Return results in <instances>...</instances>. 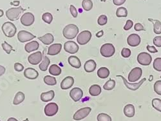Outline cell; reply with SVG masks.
<instances>
[{
	"label": "cell",
	"mask_w": 161,
	"mask_h": 121,
	"mask_svg": "<svg viewBox=\"0 0 161 121\" xmlns=\"http://www.w3.org/2000/svg\"><path fill=\"white\" fill-rule=\"evenodd\" d=\"M78 26L74 24L66 25L63 30V35L67 39H74L79 33Z\"/></svg>",
	"instance_id": "cell-1"
},
{
	"label": "cell",
	"mask_w": 161,
	"mask_h": 121,
	"mask_svg": "<svg viewBox=\"0 0 161 121\" xmlns=\"http://www.w3.org/2000/svg\"><path fill=\"white\" fill-rule=\"evenodd\" d=\"M25 9H23L21 7L10 8L6 11V16L12 21L18 20L20 17L21 13Z\"/></svg>",
	"instance_id": "cell-2"
},
{
	"label": "cell",
	"mask_w": 161,
	"mask_h": 121,
	"mask_svg": "<svg viewBox=\"0 0 161 121\" xmlns=\"http://www.w3.org/2000/svg\"><path fill=\"white\" fill-rule=\"evenodd\" d=\"M2 30L4 34V35L7 37H14L17 31V29L14 24L12 22L8 21L3 23L2 26Z\"/></svg>",
	"instance_id": "cell-3"
},
{
	"label": "cell",
	"mask_w": 161,
	"mask_h": 121,
	"mask_svg": "<svg viewBox=\"0 0 161 121\" xmlns=\"http://www.w3.org/2000/svg\"><path fill=\"white\" fill-rule=\"evenodd\" d=\"M101 54L104 58H110L114 55L115 48L111 43H106L103 45L100 49Z\"/></svg>",
	"instance_id": "cell-4"
},
{
	"label": "cell",
	"mask_w": 161,
	"mask_h": 121,
	"mask_svg": "<svg viewBox=\"0 0 161 121\" xmlns=\"http://www.w3.org/2000/svg\"><path fill=\"white\" fill-rule=\"evenodd\" d=\"M92 38V33L88 30H84L79 34L77 37V41L80 45L87 44Z\"/></svg>",
	"instance_id": "cell-5"
},
{
	"label": "cell",
	"mask_w": 161,
	"mask_h": 121,
	"mask_svg": "<svg viewBox=\"0 0 161 121\" xmlns=\"http://www.w3.org/2000/svg\"><path fill=\"white\" fill-rule=\"evenodd\" d=\"M142 74V70L139 67H136L128 74V80L130 83L136 82L139 80Z\"/></svg>",
	"instance_id": "cell-6"
},
{
	"label": "cell",
	"mask_w": 161,
	"mask_h": 121,
	"mask_svg": "<svg viewBox=\"0 0 161 121\" xmlns=\"http://www.w3.org/2000/svg\"><path fill=\"white\" fill-rule=\"evenodd\" d=\"M92 109L90 107H85L77 110L73 116L75 120H80L86 118L91 112Z\"/></svg>",
	"instance_id": "cell-7"
},
{
	"label": "cell",
	"mask_w": 161,
	"mask_h": 121,
	"mask_svg": "<svg viewBox=\"0 0 161 121\" xmlns=\"http://www.w3.org/2000/svg\"><path fill=\"white\" fill-rule=\"evenodd\" d=\"M152 61V56L146 52H141L137 56L138 63L142 66H149Z\"/></svg>",
	"instance_id": "cell-8"
},
{
	"label": "cell",
	"mask_w": 161,
	"mask_h": 121,
	"mask_svg": "<svg viewBox=\"0 0 161 121\" xmlns=\"http://www.w3.org/2000/svg\"><path fill=\"white\" fill-rule=\"evenodd\" d=\"M59 110L58 105L55 102H50L46 105L45 107V113L48 117H52L55 115Z\"/></svg>",
	"instance_id": "cell-9"
},
{
	"label": "cell",
	"mask_w": 161,
	"mask_h": 121,
	"mask_svg": "<svg viewBox=\"0 0 161 121\" xmlns=\"http://www.w3.org/2000/svg\"><path fill=\"white\" fill-rule=\"evenodd\" d=\"M36 38V36L31 32L25 30H21L18 34V39L21 43H26L30 41L31 40Z\"/></svg>",
	"instance_id": "cell-10"
},
{
	"label": "cell",
	"mask_w": 161,
	"mask_h": 121,
	"mask_svg": "<svg viewBox=\"0 0 161 121\" xmlns=\"http://www.w3.org/2000/svg\"><path fill=\"white\" fill-rule=\"evenodd\" d=\"M21 23L23 26H29L32 25L35 20V17L31 12H26L21 18Z\"/></svg>",
	"instance_id": "cell-11"
},
{
	"label": "cell",
	"mask_w": 161,
	"mask_h": 121,
	"mask_svg": "<svg viewBox=\"0 0 161 121\" xmlns=\"http://www.w3.org/2000/svg\"><path fill=\"white\" fill-rule=\"evenodd\" d=\"M117 77H119L123 79V81L124 84L126 86V88L132 91H136V90H138L140 88V86H141V85L144 83V81H146V78H143L139 83L132 84V83L128 82L126 79L123 75H117Z\"/></svg>",
	"instance_id": "cell-12"
},
{
	"label": "cell",
	"mask_w": 161,
	"mask_h": 121,
	"mask_svg": "<svg viewBox=\"0 0 161 121\" xmlns=\"http://www.w3.org/2000/svg\"><path fill=\"white\" fill-rule=\"evenodd\" d=\"M79 45L76 43L72 41H66L64 45V50L70 54H74L76 53L79 50Z\"/></svg>",
	"instance_id": "cell-13"
},
{
	"label": "cell",
	"mask_w": 161,
	"mask_h": 121,
	"mask_svg": "<svg viewBox=\"0 0 161 121\" xmlns=\"http://www.w3.org/2000/svg\"><path fill=\"white\" fill-rule=\"evenodd\" d=\"M141 42V37L136 34H132L128 37L127 43L128 44L132 47H136L140 45Z\"/></svg>",
	"instance_id": "cell-14"
},
{
	"label": "cell",
	"mask_w": 161,
	"mask_h": 121,
	"mask_svg": "<svg viewBox=\"0 0 161 121\" xmlns=\"http://www.w3.org/2000/svg\"><path fill=\"white\" fill-rule=\"evenodd\" d=\"M70 96L74 102H78L82 99L83 91L79 88H74L70 92Z\"/></svg>",
	"instance_id": "cell-15"
},
{
	"label": "cell",
	"mask_w": 161,
	"mask_h": 121,
	"mask_svg": "<svg viewBox=\"0 0 161 121\" xmlns=\"http://www.w3.org/2000/svg\"><path fill=\"white\" fill-rule=\"evenodd\" d=\"M43 56L41 52H37L30 55L28 58V61L30 64L32 65H37L42 61Z\"/></svg>",
	"instance_id": "cell-16"
},
{
	"label": "cell",
	"mask_w": 161,
	"mask_h": 121,
	"mask_svg": "<svg viewBox=\"0 0 161 121\" xmlns=\"http://www.w3.org/2000/svg\"><path fill=\"white\" fill-rule=\"evenodd\" d=\"M62 48V45L60 43H56L50 45L48 47L47 54L48 56H56L61 52Z\"/></svg>",
	"instance_id": "cell-17"
},
{
	"label": "cell",
	"mask_w": 161,
	"mask_h": 121,
	"mask_svg": "<svg viewBox=\"0 0 161 121\" xmlns=\"http://www.w3.org/2000/svg\"><path fill=\"white\" fill-rule=\"evenodd\" d=\"M74 84V79L71 76L65 77L61 83V88L62 90H68Z\"/></svg>",
	"instance_id": "cell-18"
},
{
	"label": "cell",
	"mask_w": 161,
	"mask_h": 121,
	"mask_svg": "<svg viewBox=\"0 0 161 121\" xmlns=\"http://www.w3.org/2000/svg\"><path fill=\"white\" fill-rule=\"evenodd\" d=\"M24 76L28 79L34 80L39 76V73L32 68H27L24 71Z\"/></svg>",
	"instance_id": "cell-19"
},
{
	"label": "cell",
	"mask_w": 161,
	"mask_h": 121,
	"mask_svg": "<svg viewBox=\"0 0 161 121\" xmlns=\"http://www.w3.org/2000/svg\"><path fill=\"white\" fill-rule=\"evenodd\" d=\"M37 39L45 45H50L54 41V37H53L52 34L50 33L46 34L45 35L41 37H38Z\"/></svg>",
	"instance_id": "cell-20"
},
{
	"label": "cell",
	"mask_w": 161,
	"mask_h": 121,
	"mask_svg": "<svg viewBox=\"0 0 161 121\" xmlns=\"http://www.w3.org/2000/svg\"><path fill=\"white\" fill-rule=\"evenodd\" d=\"M96 67H97V64L95 61L90 59L87 61L85 63L84 66V69L86 72L91 73L96 69Z\"/></svg>",
	"instance_id": "cell-21"
},
{
	"label": "cell",
	"mask_w": 161,
	"mask_h": 121,
	"mask_svg": "<svg viewBox=\"0 0 161 121\" xmlns=\"http://www.w3.org/2000/svg\"><path fill=\"white\" fill-rule=\"evenodd\" d=\"M55 96L54 91L50 90L47 92H44L41 94V100L43 102H49L51 101Z\"/></svg>",
	"instance_id": "cell-22"
},
{
	"label": "cell",
	"mask_w": 161,
	"mask_h": 121,
	"mask_svg": "<svg viewBox=\"0 0 161 121\" xmlns=\"http://www.w3.org/2000/svg\"><path fill=\"white\" fill-rule=\"evenodd\" d=\"M135 113H136V109L133 105L130 104L125 106V107H124V114L127 117L131 118L135 115Z\"/></svg>",
	"instance_id": "cell-23"
},
{
	"label": "cell",
	"mask_w": 161,
	"mask_h": 121,
	"mask_svg": "<svg viewBox=\"0 0 161 121\" xmlns=\"http://www.w3.org/2000/svg\"><path fill=\"white\" fill-rule=\"evenodd\" d=\"M39 47V44L37 41H32L30 43H28L27 44H26L25 46V50L26 52L31 53L33 51L37 50V49Z\"/></svg>",
	"instance_id": "cell-24"
},
{
	"label": "cell",
	"mask_w": 161,
	"mask_h": 121,
	"mask_svg": "<svg viewBox=\"0 0 161 121\" xmlns=\"http://www.w3.org/2000/svg\"><path fill=\"white\" fill-rule=\"evenodd\" d=\"M68 62L71 66L77 69H79L81 66V63H80V59L75 56H70L68 59Z\"/></svg>",
	"instance_id": "cell-25"
},
{
	"label": "cell",
	"mask_w": 161,
	"mask_h": 121,
	"mask_svg": "<svg viewBox=\"0 0 161 121\" xmlns=\"http://www.w3.org/2000/svg\"><path fill=\"white\" fill-rule=\"evenodd\" d=\"M101 93V88L98 85H93L89 88V93L93 97L99 96Z\"/></svg>",
	"instance_id": "cell-26"
},
{
	"label": "cell",
	"mask_w": 161,
	"mask_h": 121,
	"mask_svg": "<svg viewBox=\"0 0 161 121\" xmlns=\"http://www.w3.org/2000/svg\"><path fill=\"white\" fill-rule=\"evenodd\" d=\"M148 20L153 23V31L156 34H161V22L158 19H153L149 18Z\"/></svg>",
	"instance_id": "cell-27"
},
{
	"label": "cell",
	"mask_w": 161,
	"mask_h": 121,
	"mask_svg": "<svg viewBox=\"0 0 161 121\" xmlns=\"http://www.w3.org/2000/svg\"><path fill=\"white\" fill-rule=\"evenodd\" d=\"M49 73L53 76H58L61 74V69L57 64H52L49 68Z\"/></svg>",
	"instance_id": "cell-28"
},
{
	"label": "cell",
	"mask_w": 161,
	"mask_h": 121,
	"mask_svg": "<svg viewBox=\"0 0 161 121\" xmlns=\"http://www.w3.org/2000/svg\"><path fill=\"white\" fill-rule=\"evenodd\" d=\"M110 70L106 67H101L97 71V75L99 78L106 79L110 75Z\"/></svg>",
	"instance_id": "cell-29"
},
{
	"label": "cell",
	"mask_w": 161,
	"mask_h": 121,
	"mask_svg": "<svg viewBox=\"0 0 161 121\" xmlns=\"http://www.w3.org/2000/svg\"><path fill=\"white\" fill-rule=\"evenodd\" d=\"M25 94L22 91H18L14 97V101H13V104L14 105H18L21 104L25 100Z\"/></svg>",
	"instance_id": "cell-30"
},
{
	"label": "cell",
	"mask_w": 161,
	"mask_h": 121,
	"mask_svg": "<svg viewBox=\"0 0 161 121\" xmlns=\"http://www.w3.org/2000/svg\"><path fill=\"white\" fill-rule=\"evenodd\" d=\"M50 61L48 58V57L45 56V58H44L43 60L42 61V63L40 64L39 66V69L41 70L42 71H43V72L47 71V69H48V66L50 64Z\"/></svg>",
	"instance_id": "cell-31"
},
{
	"label": "cell",
	"mask_w": 161,
	"mask_h": 121,
	"mask_svg": "<svg viewBox=\"0 0 161 121\" xmlns=\"http://www.w3.org/2000/svg\"><path fill=\"white\" fill-rule=\"evenodd\" d=\"M43 80L45 83L48 86H54L57 84L56 79L54 77H52V76L46 75L44 77Z\"/></svg>",
	"instance_id": "cell-32"
},
{
	"label": "cell",
	"mask_w": 161,
	"mask_h": 121,
	"mask_svg": "<svg viewBox=\"0 0 161 121\" xmlns=\"http://www.w3.org/2000/svg\"><path fill=\"white\" fill-rule=\"evenodd\" d=\"M116 16L118 18H126L128 16V10L125 7H119L116 11Z\"/></svg>",
	"instance_id": "cell-33"
},
{
	"label": "cell",
	"mask_w": 161,
	"mask_h": 121,
	"mask_svg": "<svg viewBox=\"0 0 161 121\" xmlns=\"http://www.w3.org/2000/svg\"><path fill=\"white\" fill-rule=\"evenodd\" d=\"M115 86V81L114 80L110 79L103 86V88L105 90H112Z\"/></svg>",
	"instance_id": "cell-34"
},
{
	"label": "cell",
	"mask_w": 161,
	"mask_h": 121,
	"mask_svg": "<svg viewBox=\"0 0 161 121\" xmlns=\"http://www.w3.org/2000/svg\"><path fill=\"white\" fill-rule=\"evenodd\" d=\"M82 7L85 11H90L93 7V2L91 0H83Z\"/></svg>",
	"instance_id": "cell-35"
},
{
	"label": "cell",
	"mask_w": 161,
	"mask_h": 121,
	"mask_svg": "<svg viewBox=\"0 0 161 121\" xmlns=\"http://www.w3.org/2000/svg\"><path fill=\"white\" fill-rule=\"evenodd\" d=\"M152 104L154 109L158 111L159 112H161V99L157 98L153 99L152 100Z\"/></svg>",
	"instance_id": "cell-36"
},
{
	"label": "cell",
	"mask_w": 161,
	"mask_h": 121,
	"mask_svg": "<svg viewBox=\"0 0 161 121\" xmlns=\"http://www.w3.org/2000/svg\"><path fill=\"white\" fill-rule=\"evenodd\" d=\"M42 19L44 22H45L48 24H50L53 20V16L52 14H50V13L46 12V13H45V14H43Z\"/></svg>",
	"instance_id": "cell-37"
},
{
	"label": "cell",
	"mask_w": 161,
	"mask_h": 121,
	"mask_svg": "<svg viewBox=\"0 0 161 121\" xmlns=\"http://www.w3.org/2000/svg\"><path fill=\"white\" fill-rule=\"evenodd\" d=\"M98 121H112V118L110 115L106 113H101L97 115Z\"/></svg>",
	"instance_id": "cell-38"
},
{
	"label": "cell",
	"mask_w": 161,
	"mask_h": 121,
	"mask_svg": "<svg viewBox=\"0 0 161 121\" xmlns=\"http://www.w3.org/2000/svg\"><path fill=\"white\" fill-rule=\"evenodd\" d=\"M153 68L156 71L161 72V58H156L153 61Z\"/></svg>",
	"instance_id": "cell-39"
},
{
	"label": "cell",
	"mask_w": 161,
	"mask_h": 121,
	"mask_svg": "<svg viewBox=\"0 0 161 121\" xmlns=\"http://www.w3.org/2000/svg\"><path fill=\"white\" fill-rule=\"evenodd\" d=\"M2 47L3 49V50L7 53V54H10L11 51L13 50L12 47L10 45H9L8 43H7L6 41H5L4 43H2Z\"/></svg>",
	"instance_id": "cell-40"
},
{
	"label": "cell",
	"mask_w": 161,
	"mask_h": 121,
	"mask_svg": "<svg viewBox=\"0 0 161 121\" xmlns=\"http://www.w3.org/2000/svg\"><path fill=\"white\" fill-rule=\"evenodd\" d=\"M107 21H108V18H107V16L106 15H101L97 19V23L100 26H104L107 23Z\"/></svg>",
	"instance_id": "cell-41"
},
{
	"label": "cell",
	"mask_w": 161,
	"mask_h": 121,
	"mask_svg": "<svg viewBox=\"0 0 161 121\" xmlns=\"http://www.w3.org/2000/svg\"><path fill=\"white\" fill-rule=\"evenodd\" d=\"M154 91L159 96H161V80H157L154 84Z\"/></svg>",
	"instance_id": "cell-42"
},
{
	"label": "cell",
	"mask_w": 161,
	"mask_h": 121,
	"mask_svg": "<svg viewBox=\"0 0 161 121\" xmlns=\"http://www.w3.org/2000/svg\"><path fill=\"white\" fill-rule=\"evenodd\" d=\"M121 56L125 58H128L131 56V50L129 48H124L121 51Z\"/></svg>",
	"instance_id": "cell-43"
},
{
	"label": "cell",
	"mask_w": 161,
	"mask_h": 121,
	"mask_svg": "<svg viewBox=\"0 0 161 121\" xmlns=\"http://www.w3.org/2000/svg\"><path fill=\"white\" fill-rule=\"evenodd\" d=\"M70 13L72 16L74 17V18H77V16H78V12H77V10L76 9V8L73 5H71L70 7Z\"/></svg>",
	"instance_id": "cell-44"
},
{
	"label": "cell",
	"mask_w": 161,
	"mask_h": 121,
	"mask_svg": "<svg viewBox=\"0 0 161 121\" xmlns=\"http://www.w3.org/2000/svg\"><path fill=\"white\" fill-rule=\"evenodd\" d=\"M14 70L18 72H22L24 70V66L21 63H16L14 64Z\"/></svg>",
	"instance_id": "cell-45"
},
{
	"label": "cell",
	"mask_w": 161,
	"mask_h": 121,
	"mask_svg": "<svg viewBox=\"0 0 161 121\" xmlns=\"http://www.w3.org/2000/svg\"><path fill=\"white\" fill-rule=\"evenodd\" d=\"M153 44L157 47H161V36H156L153 39Z\"/></svg>",
	"instance_id": "cell-46"
},
{
	"label": "cell",
	"mask_w": 161,
	"mask_h": 121,
	"mask_svg": "<svg viewBox=\"0 0 161 121\" xmlns=\"http://www.w3.org/2000/svg\"><path fill=\"white\" fill-rule=\"evenodd\" d=\"M133 23L131 20L130 19H128L126 23V25H125L124 26V30H129L130 29L132 28L133 26Z\"/></svg>",
	"instance_id": "cell-47"
},
{
	"label": "cell",
	"mask_w": 161,
	"mask_h": 121,
	"mask_svg": "<svg viewBox=\"0 0 161 121\" xmlns=\"http://www.w3.org/2000/svg\"><path fill=\"white\" fill-rule=\"evenodd\" d=\"M134 29H135L136 31H144V27L143 25L139 23H137L134 26Z\"/></svg>",
	"instance_id": "cell-48"
},
{
	"label": "cell",
	"mask_w": 161,
	"mask_h": 121,
	"mask_svg": "<svg viewBox=\"0 0 161 121\" xmlns=\"http://www.w3.org/2000/svg\"><path fill=\"white\" fill-rule=\"evenodd\" d=\"M147 50H148L151 53H157L158 52V50L156 49V48L153 46H150V45H147L146 47Z\"/></svg>",
	"instance_id": "cell-49"
},
{
	"label": "cell",
	"mask_w": 161,
	"mask_h": 121,
	"mask_svg": "<svg viewBox=\"0 0 161 121\" xmlns=\"http://www.w3.org/2000/svg\"><path fill=\"white\" fill-rule=\"evenodd\" d=\"M126 0H113V3H114V5L119 6L124 4L126 2Z\"/></svg>",
	"instance_id": "cell-50"
},
{
	"label": "cell",
	"mask_w": 161,
	"mask_h": 121,
	"mask_svg": "<svg viewBox=\"0 0 161 121\" xmlns=\"http://www.w3.org/2000/svg\"><path fill=\"white\" fill-rule=\"evenodd\" d=\"M5 71H6V69L5 67L3 66L0 65V76L3 75L5 74Z\"/></svg>",
	"instance_id": "cell-51"
},
{
	"label": "cell",
	"mask_w": 161,
	"mask_h": 121,
	"mask_svg": "<svg viewBox=\"0 0 161 121\" xmlns=\"http://www.w3.org/2000/svg\"><path fill=\"white\" fill-rule=\"evenodd\" d=\"M103 35H104V32H103V30H101L100 32H97V33L96 34V36H97V37H102Z\"/></svg>",
	"instance_id": "cell-52"
},
{
	"label": "cell",
	"mask_w": 161,
	"mask_h": 121,
	"mask_svg": "<svg viewBox=\"0 0 161 121\" xmlns=\"http://www.w3.org/2000/svg\"><path fill=\"white\" fill-rule=\"evenodd\" d=\"M7 121H18L16 118H14V117H10V118H9L8 120H7Z\"/></svg>",
	"instance_id": "cell-53"
},
{
	"label": "cell",
	"mask_w": 161,
	"mask_h": 121,
	"mask_svg": "<svg viewBox=\"0 0 161 121\" xmlns=\"http://www.w3.org/2000/svg\"><path fill=\"white\" fill-rule=\"evenodd\" d=\"M3 14H4V12H3V10H2V9H0V18L2 17V16H3Z\"/></svg>",
	"instance_id": "cell-54"
},
{
	"label": "cell",
	"mask_w": 161,
	"mask_h": 121,
	"mask_svg": "<svg viewBox=\"0 0 161 121\" xmlns=\"http://www.w3.org/2000/svg\"><path fill=\"white\" fill-rule=\"evenodd\" d=\"M101 1L102 2H105L106 1H107V0H101Z\"/></svg>",
	"instance_id": "cell-55"
},
{
	"label": "cell",
	"mask_w": 161,
	"mask_h": 121,
	"mask_svg": "<svg viewBox=\"0 0 161 121\" xmlns=\"http://www.w3.org/2000/svg\"><path fill=\"white\" fill-rule=\"evenodd\" d=\"M23 121H29V119H28V118H26V119H25V120H23Z\"/></svg>",
	"instance_id": "cell-56"
},
{
	"label": "cell",
	"mask_w": 161,
	"mask_h": 121,
	"mask_svg": "<svg viewBox=\"0 0 161 121\" xmlns=\"http://www.w3.org/2000/svg\"><path fill=\"white\" fill-rule=\"evenodd\" d=\"M160 78H161V75H160Z\"/></svg>",
	"instance_id": "cell-57"
},
{
	"label": "cell",
	"mask_w": 161,
	"mask_h": 121,
	"mask_svg": "<svg viewBox=\"0 0 161 121\" xmlns=\"http://www.w3.org/2000/svg\"><path fill=\"white\" fill-rule=\"evenodd\" d=\"M0 121H1V120H0Z\"/></svg>",
	"instance_id": "cell-58"
}]
</instances>
